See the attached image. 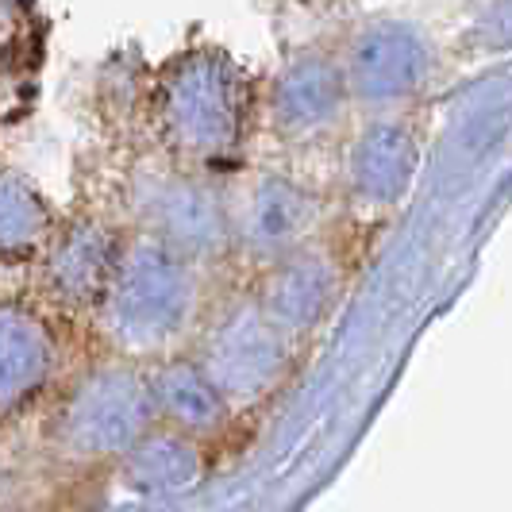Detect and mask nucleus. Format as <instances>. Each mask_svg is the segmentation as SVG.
<instances>
[{
	"label": "nucleus",
	"instance_id": "f257e3e1",
	"mask_svg": "<svg viewBox=\"0 0 512 512\" xmlns=\"http://www.w3.org/2000/svg\"><path fill=\"white\" fill-rule=\"evenodd\" d=\"M162 139L185 158H220L239 147L247 128V85L224 54L193 51L162 74L158 97Z\"/></svg>",
	"mask_w": 512,
	"mask_h": 512
},
{
	"label": "nucleus",
	"instance_id": "f03ea898",
	"mask_svg": "<svg viewBox=\"0 0 512 512\" xmlns=\"http://www.w3.org/2000/svg\"><path fill=\"white\" fill-rule=\"evenodd\" d=\"M432 70L428 39L409 24L378 20L362 27L347 58V85L359 101L393 104L412 97Z\"/></svg>",
	"mask_w": 512,
	"mask_h": 512
},
{
	"label": "nucleus",
	"instance_id": "7ed1b4c3",
	"mask_svg": "<svg viewBox=\"0 0 512 512\" xmlns=\"http://www.w3.org/2000/svg\"><path fill=\"white\" fill-rule=\"evenodd\" d=\"M343 93H347V74L339 66L316 54L297 58L274 85V124L293 139L316 135L339 116Z\"/></svg>",
	"mask_w": 512,
	"mask_h": 512
},
{
	"label": "nucleus",
	"instance_id": "20e7f679",
	"mask_svg": "<svg viewBox=\"0 0 512 512\" xmlns=\"http://www.w3.org/2000/svg\"><path fill=\"white\" fill-rule=\"evenodd\" d=\"M416 174V147L397 124H374L362 131L351 151V178L362 201H397Z\"/></svg>",
	"mask_w": 512,
	"mask_h": 512
},
{
	"label": "nucleus",
	"instance_id": "39448f33",
	"mask_svg": "<svg viewBox=\"0 0 512 512\" xmlns=\"http://www.w3.org/2000/svg\"><path fill=\"white\" fill-rule=\"evenodd\" d=\"M147 205H151L154 220H162L166 231L178 235V239H201V235L220 231L212 193L185 178H158L151 185Z\"/></svg>",
	"mask_w": 512,
	"mask_h": 512
},
{
	"label": "nucleus",
	"instance_id": "423d86ee",
	"mask_svg": "<svg viewBox=\"0 0 512 512\" xmlns=\"http://www.w3.org/2000/svg\"><path fill=\"white\" fill-rule=\"evenodd\" d=\"M301 216H305V193H301L297 185H289V181H282V178H266L255 189V201H251V220H255V228L251 231L278 239V235L297 231Z\"/></svg>",
	"mask_w": 512,
	"mask_h": 512
}]
</instances>
